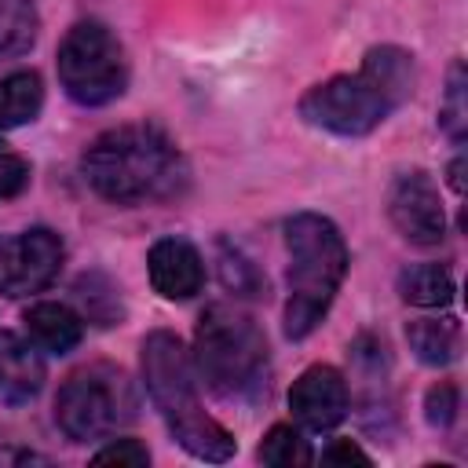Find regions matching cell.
Returning a JSON list of instances; mask_svg holds the SVG:
<instances>
[{"label":"cell","mask_w":468,"mask_h":468,"mask_svg":"<svg viewBox=\"0 0 468 468\" xmlns=\"http://www.w3.org/2000/svg\"><path fill=\"white\" fill-rule=\"evenodd\" d=\"M62 267V238L48 227L0 234V296H29L55 282Z\"/></svg>","instance_id":"ba28073f"},{"label":"cell","mask_w":468,"mask_h":468,"mask_svg":"<svg viewBox=\"0 0 468 468\" xmlns=\"http://www.w3.org/2000/svg\"><path fill=\"white\" fill-rule=\"evenodd\" d=\"M95 464H121V468H143L150 464V450L139 442V439H110L102 450L91 453Z\"/></svg>","instance_id":"ffe728a7"},{"label":"cell","mask_w":468,"mask_h":468,"mask_svg":"<svg viewBox=\"0 0 468 468\" xmlns=\"http://www.w3.org/2000/svg\"><path fill=\"white\" fill-rule=\"evenodd\" d=\"M146 274L165 300H194L205 285V260L186 238H161L146 252Z\"/></svg>","instance_id":"8fae6325"},{"label":"cell","mask_w":468,"mask_h":468,"mask_svg":"<svg viewBox=\"0 0 468 468\" xmlns=\"http://www.w3.org/2000/svg\"><path fill=\"white\" fill-rule=\"evenodd\" d=\"M347 406H351L347 380L336 366H325V362L307 366L289 388L292 420L307 431H333L347 417Z\"/></svg>","instance_id":"30bf717a"},{"label":"cell","mask_w":468,"mask_h":468,"mask_svg":"<svg viewBox=\"0 0 468 468\" xmlns=\"http://www.w3.org/2000/svg\"><path fill=\"white\" fill-rule=\"evenodd\" d=\"M26 183H29V165H26V157L15 154V150L0 139V201L22 194Z\"/></svg>","instance_id":"7402d4cb"},{"label":"cell","mask_w":468,"mask_h":468,"mask_svg":"<svg viewBox=\"0 0 468 468\" xmlns=\"http://www.w3.org/2000/svg\"><path fill=\"white\" fill-rule=\"evenodd\" d=\"M260 461L263 464H274V468H303L314 461V450L311 442L292 428V424H274L263 442H260Z\"/></svg>","instance_id":"ac0fdd59"},{"label":"cell","mask_w":468,"mask_h":468,"mask_svg":"<svg viewBox=\"0 0 468 468\" xmlns=\"http://www.w3.org/2000/svg\"><path fill=\"white\" fill-rule=\"evenodd\" d=\"M406 340L424 366H446L461 351V329L453 318H417L406 325Z\"/></svg>","instance_id":"2e32d148"},{"label":"cell","mask_w":468,"mask_h":468,"mask_svg":"<svg viewBox=\"0 0 468 468\" xmlns=\"http://www.w3.org/2000/svg\"><path fill=\"white\" fill-rule=\"evenodd\" d=\"M424 417L431 428H450L457 417V388L450 380H439L424 395Z\"/></svg>","instance_id":"44dd1931"},{"label":"cell","mask_w":468,"mask_h":468,"mask_svg":"<svg viewBox=\"0 0 468 468\" xmlns=\"http://www.w3.org/2000/svg\"><path fill=\"white\" fill-rule=\"evenodd\" d=\"M322 461L325 464H373V457L358 446V442H351V439H333L329 446H325V453H322Z\"/></svg>","instance_id":"603a6c76"},{"label":"cell","mask_w":468,"mask_h":468,"mask_svg":"<svg viewBox=\"0 0 468 468\" xmlns=\"http://www.w3.org/2000/svg\"><path fill=\"white\" fill-rule=\"evenodd\" d=\"M44 110V80L33 69H15L0 77V132L26 128Z\"/></svg>","instance_id":"5bb4252c"},{"label":"cell","mask_w":468,"mask_h":468,"mask_svg":"<svg viewBox=\"0 0 468 468\" xmlns=\"http://www.w3.org/2000/svg\"><path fill=\"white\" fill-rule=\"evenodd\" d=\"M22 322H26V336L33 340V347L48 351V355H66L84 336V318L69 303H58V300L33 303L22 314Z\"/></svg>","instance_id":"4fadbf2b"},{"label":"cell","mask_w":468,"mask_h":468,"mask_svg":"<svg viewBox=\"0 0 468 468\" xmlns=\"http://www.w3.org/2000/svg\"><path fill=\"white\" fill-rule=\"evenodd\" d=\"M194 369L219 399H252L267 373V336L238 307L216 303L194 329Z\"/></svg>","instance_id":"277c9868"},{"label":"cell","mask_w":468,"mask_h":468,"mask_svg":"<svg viewBox=\"0 0 468 468\" xmlns=\"http://www.w3.org/2000/svg\"><path fill=\"white\" fill-rule=\"evenodd\" d=\"M399 110V102L358 66L355 73L329 77L303 91L300 117L311 128L333 132V135H369L377 124H384Z\"/></svg>","instance_id":"52a82bcc"},{"label":"cell","mask_w":468,"mask_h":468,"mask_svg":"<svg viewBox=\"0 0 468 468\" xmlns=\"http://www.w3.org/2000/svg\"><path fill=\"white\" fill-rule=\"evenodd\" d=\"M143 384L150 391V402L157 406L168 435L197 461H230L238 442L234 435L205 413L201 395H197V369L186 351V344L168 333L154 329L143 336Z\"/></svg>","instance_id":"7a4b0ae2"},{"label":"cell","mask_w":468,"mask_h":468,"mask_svg":"<svg viewBox=\"0 0 468 468\" xmlns=\"http://www.w3.org/2000/svg\"><path fill=\"white\" fill-rule=\"evenodd\" d=\"M388 219L410 245H439L446 234V208L428 172H402L388 190Z\"/></svg>","instance_id":"9c48e42d"},{"label":"cell","mask_w":468,"mask_h":468,"mask_svg":"<svg viewBox=\"0 0 468 468\" xmlns=\"http://www.w3.org/2000/svg\"><path fill=\"white\" fill-rule=\"evenodd\" d=\"M285 311L282 329L289 340L311 336L329 314L347 274V241L322 212H296L285 219Z\"/></svg>","instance_id":"3957f363"},{"label":"cell","mask_w":468,"mask_h":468,"mask_svg":"<svg viewBox=\"0 0 468 468\" xmlns=\"http://www.w3.org/2000/svg\"><path fill=\"white\" fill-rule=\"evenodd\" d=\"M44 358L29 336L0 329V406H26L44 388Z\"/></svg>","instance_id":"7c38bea8"},{"label":"cell","mask_w":468,"mask_h":468,"mask_svg":"<svg viewBox=\"0 0 468 468\" xmlns=\"http://www.w3.org/2000/svg\"><path fill=\"white\" fill-rule=\"evenodd\" d=\"M58 84L77 106H106L124 95L128 58L102 22H77L58 44Z\"/></svg>","instance_id":"8992f818"},{"label":"cell","mask_w":468,"mask_h":468,"mask_svg":"<svg viewBox=\"0 0 468 468\" xmlns=\"http://www.w3.org/2000/svg\"><path fill=\"white\" fill-rule=\"evenodd\" d=\"M80 172L84 183L113 205L161 201L186 183L183 154L157 124H121L102 132L84 150Z\"/></svg>","instance_id":"6da1fadb"},{"label":"cell","mask_w":468,"mask_h":468,"mask_svg":"<svg viewBox=\"0 0 468 468\" xmlns=\"http://www.w3.org/2000/svg\"><path fill=\"white\" fill-rule=\"evenodd\" d=\"M135 417L132 380L106 362L69 373L55 395V424L73 442H95L113 435Z\"/></svg>","instance_id":"5b68a950"},{"label":"cell","mask_w":468,"mask_h":468,"mask_svg":"<svg viewBox=\"0 0 468 468\" xmlns=\"http://www.w3.org/2000/svg\"><path fill=\"white\" fill-rule=\"evenodd\" d=\"M464 95H468V77H464V66L453 62L442 102H439V124L453 143H464V128H468V99Z\"/></svg>","instance_id":"d6986e66"},{"label":"cell","mask_w":468,"mask_h":468,"mask_svg":"<svg viewBox=\"0 0 468 468\" xmlns=\"http://www.w3.org/2000/svg\"><path fill=\"white\" fill-rule=\"evenodd\" d=\"M40 15L33 0H0V58L26 55L37 44Z\"/></svg>","instance_id":"e0dca14e"},{"label":"cell","mask_w":468,"mask_h":468,"mask_svg":"<svg viewBox=\"0 0 468 468\" xmlns=\"http://www.w3.org/2000/svg\"><path fill=\"white\" fill-rule=\"evenodd\" d=\"M395 289L413 307H446L453 300V274L442 263H406Z\"/></svg>","instance_id":"9a60e30c"}]
</instances>
